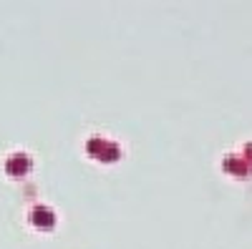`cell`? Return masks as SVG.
<instances>
[{
    "label": "cell",
    "mask_w": 252,
    "mask_h": 249,
    "mask_svg": "<svg viewBox=\"0 0 252 249\" xmlns=\"http://www.w3.org/2000/svg\"><path fill=\"white\" fill-rule=\"evenodd\" d=\"M86 149H89V154H91L94 159H98V161H103V164H114V161H119V156H121L119 143L103 141V138H91V141L86 143Z\"/></svg>",
    "instance_id": "obj_1"
},
{
    "label": "cell",
    "mask_w": 252,
    "mask_h": 249,
    "mask_svg": "<svg viewBox=\"0 0 252 249\" xmlns=\"http://www.w3.org/2000/svg\"><path fill=\"white\" fill-rule=\"evenodd\" d=\"M31 221L35 229L40 232H51L53 226H56V214L48 209V206H35V209L31 212Z\"/></svg>",
    "instance_id": "obj_2"
},
{
    "label": "cell",
    "mask_w": 252,
    "mask_h": 249,
    "mask_svg": "<svg viewBox=\"0 0 252 249\" xmlns=\"http://www.w3.org/2000/svg\"><path fill=\"white\" fill-rule=\"evenodd\" d=\"M222 169H224L227 174H232V176H250L252 166H250L242 156L229 154V156H224V161H222Z\"/></svg>",
    "instance_id": "obj_3"
},
{
    "label": "cell",
    "mask_w": 252,
    "mask_h": 249,
    "mask_svg": "<svg viewBox=\"0 0 252 249\" xmlns=\"http://www.w3.org/2000/svg\"><path fill=\"white\" fill-rule=\"evenodd\" d=\"M5 171L10 176H26L31 171V159L26 154H13L8 161H5Z\"/></svg>",
    "instance_id": "obj_4"
},
{
    "label": "cell",
    "mask_w": 252,
    "mask_h": 249,
    "mask_svg": "<svg viewBox=\"0 0 252 249\" xmlns=\"http://www.w3.org/2000/svg\"><path fill=\"white\" fill-rule=\"evenodd\" d=\"M242 159L252 166V141H250V143H245V149H242Z\"/></svg>",
    "instance_id": "obj_5"
}]
</instances>
